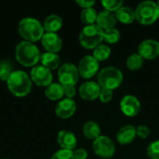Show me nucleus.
<instances>
[{"mask_svg":"<svg viewBox=\"0 0 159 159\" xmlns=\"http://www.w3.org/2000/svg\"><path fill=\"white\" fill-rule=\"evenodd\" d=\"M15 56L17 61L23 66H35L39 61L41 54L39 48L32 42L21 41L15 48Z\"/></svg>","mask_w":159,"mask_h":159,"instance_id":"f257e3e1","label":"nucleus"},{"mask_svg":"<svg viewBox=\"0 0 159 159\" xmlns=\"http://www.w3.org/2000/svg\"><path fill=\"white\" fill-rule=\"evenodd\" d=\"M7 85L13 95L17 97H24L32 89V79L24 71L16 70L9 76Z\"/></svg>","mask_w":159,"mask_h":159,"instance_id":"f03ea898","label":"nucleus"},{"mask_svg":"<svg viewBox=\"0 0 159 159\" xmlns=\"http://www.w3.org/2000/svg\"><path fill=\"white\" fill-rule=\"evenodd\" d=\"M18 30L25 41L32 43L41 40L44 34V27L42 23L32 17H26L20 20L18 25Z\"/></svg>","mask_w":159,"mask_h":159,"instance_id":"7ed1b4c3","label":"nucleus"},{"mask_svg":"<svg viewBox=\"0 0 159 159\" xmlns=\"http://www.w3.org/2000/svg\"><path fill=\"white\" fill-rule=\"evenodd\" d=\"M97 81L101 89L113 90L121 85L123 81V74L117 67L107 66L99 71Z\"/></svg>","mask_w":159,"mask_h":159,"instance_id":"20e7f679","label":"nucleus"},{"mask_svg":"<svg viewBox=\"0 0 159 159\" xmlns=\"http://www.w3.org/2000/svg\"><path fill=\"white\" fill-rule=\"evenodd\" d=\"M103 30L97 24L86 25L79 34V42L86 48H95L103 41Z\"/></svg>","mask_w":159,"mask_h":159,"instance_id":"39448f33","label":"nucleus"},{"mask_svg":"<svg viewBox=\"0 0 159 159\" xmlns=\"http://www.w3.org/2000/svg\"><path fill=\"white\" fill-rule=\"evenodd\" d=\"M136 19L141 24L149 25L158 19L159 8L154 1H143L135 9Z\"/></svg>","mask_w":159,"mask_h":159,"instance_id":"423d86ee","label":"nucleus"},{"mask_svg":"<svg viewBox=\"0 0 159 159\" xmlns=\"http://www.w3.org/2000/svg\"><path fill=\"white\" fill-rule=\"evenodd\" d=\"M79 72L77 66L71 62H65L59 67L58 78L62 86H75L79 79Z\"/></svg>","mask_w":159,"mask_h":159,"instance_id":"0eeeda50","label":"nucleus"},{"mask_svg":"<svg viewBox=\"0 0 159 159\" xmlns=\"http://www.w3.org/2000/svg\"><path fill=\"white\" fill-rule=\"evenodd\" d=\"M92 148L95 154L102 158H110L116 152V146L114 142L107 136L101 135L99 138L94 140Z\"/></svg>","mask_w":159,"mask_h":159,"instance_id":"6e6552de","label":"nucleus"},{"mask_svg":"<svg viewBox=\"0 0 159 159\" xmlns=\"http://www.w3.org/2000/svg\"><path fill=\"white\" fill-rule=\"evenodd\" d=\"M78 72L84 78H90L99 73V61L93 57V55L84 56L78 63Z\"/></svg>","mask_w":159,"mask_h":159,"instance_id":"1a4fd4ad","label":"nucleus"},{"mask_svg":"<svg viewBox=\"0 0 159 159\" xmlns=\"http://www.w3.org/2000/svg\"><path fill=\"white\" fill-rule=\"evenodd\" d=\"M31 79L37 86L48 87L52 83L53 75L51 71L43 65H35L31 70Z\"/></svg>","mask_w":159,"mask_h":159,"instance_id":"9d476101","label":"nucleus"},{"mask_svg":"<svg viewBox=\"0 0 159 159\" xmlns=\"http://www.w3.org/2000/svg\"><path fill=\"white\" fill-rule=\"evenodd\" d=\"M138 53L145 60H154L159 56V42L155 39H145L138 47Z\"/></svg>","mask_w":159,"mask_h":159,"instance_id":"9b49d317","label":"nucleus"},{"mask_svg":"<svg viewBox=\"0 0 159 159\" xmlns=\"http://www.w3.org/2000/svg\"><path fill=\"white\" fill-rule=\"evenodd\" d=\"M121 111L129 116H135L141 110V102L139 99L133 95H126L120 102Z\"/></svg>","mask_w":159,"mask_h":159,"instance_id":"f8f14e48","label":"nucleus"},{"mask_svg":"<svg viewBox=\"0 0 159 159\" xmlns=\"http://www.w3.org/2000/svg\"><path fill=\"white\" fill-rule=\"evenodd\" d=\"M42 46L48 52L57 53L62 48V40L57 33H46L41 38Z\"/></svg>","mask_w":159,"mask_h":159,"instance_id":"ddd939ff","label":"nucleus"},{"mask_svg":"<svg viewBox=\"0 0 159 159\" xmlns=\"http://www.w3.org/2000/svg\"><path fill=\"white\" fill-rule=\"evenodd\" d=\"M75 110H76L75 102L73 99H69V98L61 100L55 107L56 115L63 119L71 117L75 114Z\"/></svg>","mask_w":159,"mask_h":159,"instance_id":"4468645a","label":"nucleus"},{"mask_svg":"<svg viewBox=\"0 0 159 159\" xmlns=\"http://www.w3.org/2000/svg\"><path fill=\"white\" fill-rule=\"evenodd\" d=\"M101 87L97 82L94 81H88L83 83L79 87V95L82 99L87 101H93L97 98H99Z\"/></svg>","mask_w":159,"mask_h":159,"instance_id":"2eb2a0df","label":"nucleus"},{"mask_svg":"<svg viewBox=\"0 0 159 159\" xmlns=\"http://www.w3.org/2000/svg\"><path fill=\"white\" fill-rule=\"evenodd\" d=\"M57 142L61 149L72 150L76 147L77 139L75 135L69 130H61L57 135Z\"/></svg>","mask_w":159,"mask_h":159,"instance_id":"dca6fc26","label":"nucleus"},{"mask_svg":"<svg viewBox=\"0 0 159 159\" xmlns=\"http://www.w3.org/2000/svg\"><path fill=\"white\" fill-rule=\"evenodd\" d=\"M116 20H116L115 14H113L110 11L103 10V11H101L100 13H98L96 24L104 31V30L115 28V25L116 24Z\"/></svg>","mask_w":159,"mask_h":159,"instance_id":"f3484780","label":"nucleus"},{"mask_svg":"<svg viewBox=\"0 0 159 159\" xmlns=\"http://www.w3.org/2000/svg\"><path fill=\"white\" fill-rule=\"evenodd\" d=\"M136 136V128L132 125H126L122 127L116 133V139L121 144L130 143Z\"/></svg>","mask_w":159,"mask_h":159,"instance_id":"a211bd4d","label":"nucleus"},{"mask_svg":"<svg viewBox=\"0 0 159 159\" xmlns=\"http://www.w3.org/2000/svg\"><path fill=\"white\" fill-rule=\"evenodd\" d=\"M62 26V19L57 14H50L48 15L43 24L44 30L47 33H56L59 31Z\"/></svg>","mask_w":159,"mask_h":159,"instance_id":"6ab92c4d","label":"nucleus"},{"mask_svg":"<svg viewBox=\"0 0 159 159\" xmlns=\"http://www.w3.org/2000/svg\"><path fill=\"white\" fill-rule=\"evenodd\" d=\"M115 16L116 20L126 24L132 23L136 20L135 10H133L131 7L127 6H122L117 11H116Z\"/></svg>","mask_w":159,"mask_h":159,"instance_id":"aec40b11","label":"nucleus"},{"mask_svg":"<svg viewBox=\"0 0 159 159\" xmlns=\"http://www.w3.org/2000/svg\"><path fill=\"white\" fill-rule=\"evenodd\" d=\"M40 61L42 62V65L49 70L57 69L60 67L61 64L60 56L57 53H53V52H45L41 54Z\"/></svg>","mask_w":159,"mask_h":159,"instance_id":"412c9836","label":"nucleus"},{"mask_svg":"<svg viewBox=\"0 0 159 159\" xmlns=\"http://www.w3.org/2000/svg\"><path fill=\"white\" fill-rule=\"evenodd\" d=\"M45 95L51 101L61 100L64 96L63 86L60 83H51L45 89Z\"/></svg>","mask_w":159,"mask_h":159,"instance_id":"4be33fe9","label":"nucleus"},{"mask_svg":"<svg viewBox=\"0 0 159 159\" xmlns=\"http://www.w3.org/2000/svg\"><path fill=\"white\" fill-rule=\"evenodd\" d=\"M101 127L98 123L94 121H88L83 126V133L84 135L90 140H96L101 136Z\"/></svg>","mask_w":159,"mask_h":159,"instance_id":"5701e85b","label":"nucleus"},{"mask_svg":"<svg viewBox=\"0 0 159 159\" xmlns=\"http://www.w3.org/2000/svg\"><path fill=\"white\" fill-rule=\"evenodd\" d=\"M98 17V12L93 7L83 8L81 12V20L87 25H91L96 22Z\"/></svg>","mask_w":159,"mask_h":159,"instance_id":"b1692460","label":"nucleus"},{"mask_svg":"<svg viewBox=\"0 0 159 159\" xmlns=\"http://www.w3.org/2000/svg\"><path fill=\"white\" fill-rule=\"evenodd\" d=\"M110 55H111V48L108 45H104V44L99 45L98 47L94 48V51H93V57L98 61L107 60Z\"/></svg>","mask_w":159,"mask_h":159,"instance_id":"393cba45","label":"nucleus"},{"mask_svg":"<svg viewBox=\"0 0 159 159\" xmlns=\"http://www.w3.org/2000/svg\"><path fill=\"white\" fill-rule=\"evenodd\" d=\"M144 62V59L138 53L130 54L127 59V67L130 70H138L140 69Z\"/></svg>","mask_w":159,"mask_h":159,"instance_id":"a878e982","label":"nucleus"},{"mask_svg":"<svg viewBox=\"0 0 159 159\" xmlns=\"http://www.w3.org/2000/svg\"><path fill=\"white\" fill-rule=\"evenodd\" d=\"M14 72L12 63L7 60H3L0 61V79L3 81H7L11 74Z\"/></svg>","mask_w":159,"mask_h":159,"instance_id":"bb28decb","label":"nucleus"},{"mask_svg":"<svg viewBox=\"0 0 159 159\" xmlns=\"http://www.w3.org/2000/svg\"><path fill=\"white\" fill-rule=\"evenodd\" d=\"M119 39H120V33L117 29L112 28V29L104 30L103 41L109 44H114V43H116Z\"/></svg>","mask_w":159,"mask_h":159,"instance_id":"cd10ccee","label":"nucleus"},{"mask_svg":"<svg viewBox=\"0 0 159 159\" xmlns=\"http://www.w3.org/2000/svg\"><path fill=\"white\" fill-rule=\"evenodd\" d=\"M102 4L105 10L113 12V11H117L122 6H123V1L122 0H102Z\"/></svg>","mask_w":159,"mask_h":159,"instance_id":"c85d7f7f","label":"nucleus"},{"mask_svg":"<svg viewBox=\"0 0 159 159\" xmlns=\"http://www.w3.org/2000/svg\"><path fill=\"white\" fill-rule=\"evenodd\" d=\"M147 154L152 159H159V140L154 141L147 147Z\"/></svg>","mask_w":159,"mask_h":159,"instance_id":"c756f323","label":"nucleus"},{"mask_svg":"<svg viewBox=\"0 0 159 159\" xmlns=\"http://www.w3.org/2000/svg\"><path fill=\"white\" fill-rule=\"evenodd\" d=\"M50 159H75L74 154L72 150H66V149H61L54 153V155L51 157Z\"/></svg>","mask_w":159,"mask_h":159,"instance_id":"7c9ffc66","label":"nucleus"},{"mask_svg":"<svg viewBox=\"0 0 159 159\" xmlns=\"http://www.w3.org/2000/svg\"><path fill=\"white\" fill-rule=\"evenodd\" d=\"M100 100L102 102H108L112 100L113 98V90L110 89H102L100 91V95H99Z\"/></svg>","mask_w":159,"mask_h":159,"instance_id":"2f4dec72","label":"nucleus"},{"mask_svg":"<svg viewBox=\"0 0 159 159\" xmlns=\"http://www.w3.org/2000/svg\"><path fill=\"white\" fill-rule=\"evenodd\" d=\"M136 134L143 139L147 138L150 135V129L145 125H140L136 129Z\"/></svg>","mask_w":159,"mask_h":159,"instance_id":"473e14b6","label":"nucleus"},{"mask_svg":"<svg viewBox=\"0 0 159 159\" xmlns=\"http://www.w3.org/2000/svg\"><path fill=\"white\" fill-rule=\"evenodd\" d=\"M74 158L75 159H87L88 157V152L84 148H78L73 151Z\"/></svg>","mask_w":159,"mask_h":159,"instance_id":"72a5a7b5","label":"nucleus"},{"mask_svg":"<svg viewBox=\"0 0 159 159\" xmlns=\"http://www.w3.org/2000/svg\"><path fill=\"white\" fill-rule=\"evenodd\" d=\"M63 89H64V95H66L67 98L72 99L73 97H75V95L76 93L75 86H72V85L63 86Z\"/></svg>","mask_w":159,"mask_h":159,"instance_id":"f704fd0d","label":"nucleus"},{"mask_svg":"<svg viewBox=\"0 0 159 159\" xmlns=\"http://www.w3.org/2000/svg\"><path fill=\"white\" fill-rule=\"evenodd\" d=\"M75 2L77 5H79L81 7H84V8L92 7V6L95 4L94 0H76Z\"/></svg>","mask_w":159,"mask_h":159,"instance_id":"c9c22d12","label":"nucleus"},{"mask_svg":"<svg viewBox=\"0 0 159 159\" xmlns=\"http://www.w3.org/2000/svg\"><path fill=\"white\" fill-rule=\"evenodd\" d=\"M157 7H158V8H159V1L157 3Z\"/></svg>","mask_w":159,"mask_h":159,"instance_id":"e433bc0d","label":"nucleus"},{"mask_svg":"<svg viewBox=\"0 0 159 159\" xmlns=\"http://www.w3.org/2000/svg\"><path fill=\"white\" fill-rule=\"evenodd\" d=\"M3 159H7V158H3Z\"/></svg>","mask_w":159,"mask_h":159,"instance_id":"4c0bfd02","label":"nucleus"},{"mask_svg":"<svg viewBox=\"0 0 159 159\" xmlns=\"http://www.w3.org/2000/svg\"><path fill=\"white\" fill-rule=\"evenodd\" d=\"M158 18H159V14H158Z\"/></svg>","mask_w":159,"mask_h":159,"instance_id":"58836bf2","label":"nucleus"}]
</instances>
